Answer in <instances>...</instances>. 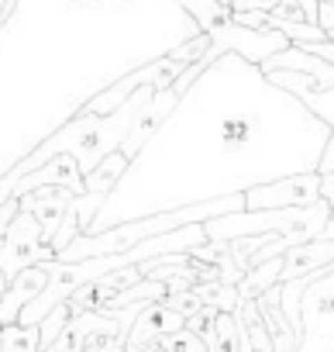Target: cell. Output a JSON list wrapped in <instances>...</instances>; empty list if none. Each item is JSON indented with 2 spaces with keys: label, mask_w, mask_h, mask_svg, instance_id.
<instances>
[{
  "label": "cell",
  "mask_w": 334,
  "mask_h": 352,
  "mask_svg": "<svg viewBox=\"0 0 334 352\" xmlns=\"http://www.w3.org/2000/svg\"><path fill=\"white\" fill-rule=\"evenodd\" d=\"M152 94H155L152 87H141L138 94H131V97H128L114 114H107V118L86 114V111L80 107L66 124H59L52 135H45L28 155H21L4 176H0V204L14 197V187H18L21 176H28L32 169L45 166V162L56 159V155H73V159L80 162V173L86 176L104 155H110V152L121 148V142L128 138V128H131L134 111H138Z\"/></svg>",
  "instance_id": "cell-1"
},
{
  "label": "cell",
  "mask_w": 334,
  "mask_h": 352,
  "mask_svg": "<svg viewBox=\"0 0 334 352\" xmlns=\"http://www.w3.org/2000/svg\"><path fill=\"white\" fill-rule=\"evenodd\" d=\"M238 211H245V194H241V190H238V194L207 197V201H193V204H183V208H173V211H158V214H148V218H141V221H128V225H117V228H107V232L76 235L56 259H62V263H80V259H93V256H117V252L134 249V245L145 242V239L176 232V228H187V225H204V221H211V218L238 214Z\"/></svg>",
  "instance_id": "cell-2"
},
{
  "label": "cell",
  "mask_w": 334,
  "mask_h": 352,
  "mask_svg": "<svg viewBox=\"0 0 334 352\" xmlns=\"http://www.w3.org/2000/svg\"><path fill=\"white\" fill-rule=\"evenodd\" d=\"M176 4L193 18L197 32H204L211 38V56L214 59L238 56L248 66H262L265 59H272V56H279V52L289 49V38L279 35L276 28L255 32V28L238 25L235 14H231V8L221 4V0H176Z\"/></svg>",
  "instance_id": "cell-3"
},
{
  "label": "cell",
  "mask_w": 334,
  "mask_h": 352,
  "mask_svg": "<svg viewBox=\"0 0 334 352\" xmlns=\"http://www.w3.org/2000/svg\"><path fill=\"white\" fill-rule=\"evenodd\" d=\"M331 221V208L324 201L310 208H279V211H238V214H221L204 221L207 242H235L248 235H279L286 245H303L313 242L324 225Z\"/></svg>",
  "instance_id": "cell-4"
},
{
  "label": "cell",
  "mask_w": 334,
  "mask_h": 352,
  "mask_svg": "<svg viewBox=\"0 0 334 352\" xmlns=\"http://www.w3.org/2000/svg\"><path fill=\"white\" fill-rule=\"evenodd\" d=\"M183 69H187L183 59H176L173 52H165V56H158V59H152V63H145V66H138V69L117 76L114 83H107V87L97 90L93 97H86V100H83V111H86V114H100V118H107V114H114L131 94H138L141 87L169 90Z\"/></svg>",
  "instance_id": "cell-5"
},
{
  "label": "cell",
  "mask_w": 334,
  "mask_h": 352,
  "mask_svg": "<svg viewBox=\"0 0 334 352\" xmlns=\"http://www.w3.org/2000/svg\"><path fill=\"white\" fill-rule=\"evenodd\" d=\"M296 352H334V266L303 290Z\"/></svg>",
  "instance_id": "cell-6"
},
{
  "label": "cell",
  "mask_w": 334,
  "mask_h": 352,
  "mask_svg": "<svg viewBox=\"0 0 334 352\" xmlns=\"http://www.w3.org/2000/svg\"><path fill=\"white\" fill-rule=\"evenodd\" d=\"M262 76L272 87L293 94L310 114H317L327 124V142H324V152L317 159V173H334V90L320 87L313 76H303V73H293V69H269Z\"/></svg>",
  "instance_id": "cell-7"
},
{
  "label": "cell",
  "mask_w": 334,
  "mask_h": 352,
  "mask_svg": "<svg viewBox=\"0 0 334 352\" xmlns=\"http://www.w3.org/2000/svg\"><path fill=\"white\" fill-rule=\"evenodd\" d=\"M245 211H279V208H310L320 201V176L317 173H293L269 184L245 187Z\"/></svg>",
  "instance_id": "cell-8"
},
{
  "label": "cell",
  "mask_w": 334,
  "mask_h": 352,
  "mask_svg": "<svg viewBox=\"0 0 334 352\" xmlns=\"http://www.w3.org/2000/svg\"><path fill=\"white\" fill-rule=\"evenodd\" d=\"M52 256L42 249V228L32 214L18 211V218L11 221L4 245H0V270H4L8 280H14L21 270L35 266V263H49Z\"/></svg>",
  "instance_id": "cell-9"
},
{
  "label": "cell",
  "mask_w": 334,
  "mask_h": 352,
  "mask_svg": "<svg viewBox=\"0 0 334 352\" xmlns=\"http://www.w3.org/2000/svg\"><path fill=\"white\" fill-rule=\"evenodd\" d=\"M183 100L173 94V90H155L138 111H134V118H131V128H128V138L121 142V152L128 155V159H134L148 142H152V135L165 124V118H169L176 107H180Z\"/></svg>",
  "instance_id": "cell-10"
},
{
  "label": "cell",
  "mask_w": 334,
  "mask_h": 352,
  "mask_svg": "<svg viewBox=\"0 0 334 352\" xmlns=\"http://www.w3.org/2000/svg\"><path fill=\"white\" fill-rule=\"evenodd\" d=\"M73 197H76V194H69V190H62V187H38V190L18 194L21 211L38 221V228H42V249H45L49 256H52L49 245H52V239H56V232H59V225H62V218H66Z\"/></svg>",
  "instance_id": "cell-11"
},
{
  "label": "cell",
  "mask_w": 334,
  "mask_h": 352,
  "mask_svg": "<svg viewBox=\"0 0 334 352\" xmlns=\"http://www.w3.org/2000/svg\"><path fill=\"white\" fill-rule=\"evenodd\" d=\"M183 328V318L176 311H169L162 300L141 307V314L128 324L124 331V352H152L165 335H173Z\"/></svg>",
  "instance_id": "cell-12"
},
{
  "label": "cell",
  "mask_w": 334,
  "mask_h": 352,
  "mask_svg": "<svg viewBox=\"0 0 334 352\" xmlns=\"http://www.w3.org/2000/svg\"><path fill=\"white\" fill-rule=\"evenodd\" d=\"M38 187H62L69 194H83V173H80V162L73 155H56L49 159L45 166L32 169L28 176H21L18 187H14V197L18 194H28V190H38Z\"/></svg>",
  "instance_id": "cell-13"
},
{
  "label": "cell",
  "mask_w": 334,
  "mask_h": 352,
  "mask_svg": "<svg viewBox=\"0 0 334 352\" xmlns=\"http://www.w3.org/2000/svg\"><path fill=\"white\" fill-rule=\"evenodd\" d=\"M334 266V242L317 235L313 242H303V245H293L283 252V273H279V283H289V280H300V276H310V273H327Z\"/></svg>",
  "instance_id": "cell-14"
},
{
  "label": "cell",
  "mask_w": 334,
  "mask_h": 352,
  "mask_svg": "<svg viewBox=\"0 0 334 352\" xmlns=\"http://www.w3.org/2000/svg\"><path fill=\"white\" fill-rule=\"evenodd\" d=\"M45 283H49V270H45V263H35V266L21 270V273L8 283L4 297H0V324H18L21 307L32 304V300L45 290Z\"/></svg>",
  "instance_id": "cell-15"
},
{
  "label": "cell",
  "mask_w": 334,
  "mask_h": 352,
  "mask_svg": "<svg viewBox=\"0 0 334 352\" xmlns=\"http://www.w3.org/2000/svg\"><path fill=\"white\" fill-rule=\"evenodd\" d=\"M128 166H131V159L117 148V152H110V155H104L86 176H83V194H107L110 197V190L117 187V180L128 173Z\"/></svg>",
  "instance_id": "cell-16"
},
{
  "label": "cell",
  "mask_w": 334,
  "mask_h": 352,
  "mask_svg": "<svg viewBox=\"0 0 334 352\" xmlns=\"http://www.w3.org/2000/svg\"><path fill=\"white\" fill-rule=\"evenodd\" d=\"M279 273H283V256L252 266V270L238 280V287H235V290H238V300H255L259 294H265L269 287L279 283Z\"/></svg>",
  "instance_id": "cell-17"
},
{
  "label": "cell",
  "mask_w": 334,
  "mask_h": 352,
  "mask_svg": "<svg viewBox=\"0 0 334 352\" xmlns=\"http://www.w3.org/2000/svg\"><path fill=\"white\" fill-rule=\"evenodd\" d=\"M110 297H114V290H110L104 280H90V283H83L80 290L69 294L66 307H69V314H93V311H100Z\"/></svg>",
  "instance_id": "cell-18"
},
{
  "label": "cell",
  "mask_w": 334,
  "mask_h": 352,
  "mask_svg": "<svg viewBox=\"0 0 334 352\" xmlns=\"http://www.w3.org/2000/svg\"><path fill=\"white\" fill-rule=\"evenodd\" d=\"M38 324H0V352H38Z\"/></svg>",
  "instance_id": "cell-19"
},
{
  "label": "cell",
  "mask_w": 334,
  "mask_h": 352,
  "mask_svg": "<svg viewBox=\"0 0 334 352\" xmlns=\"http://www.w3.org/2000/svg\"><path fill=\"white\" fill-rule=\"evenodd\" d=\"M193 294L200 297V304L207 307H217L224 314H235L238 311V290L221 283V280H211V283H193Z\"/></svg>",
  "instance_id": "cell-20"
},
{
  "label": "cell",
  "mask_w": 334,
  "mask_h": 352,
  "mask_svg": "<svg viewBox=\"0 0 334 352\" xmlns=\"http://www.w3.org/2000/svg\"><path fill=\"white\" fill-rule=\"evenodd\" d=\"M207 352H241V324L235 314H217L214 321V338L207 342Z\"/></svg>",
  "instance_id": "cell-21"
},
{
  "label": "cell",
  "mask_w": 334,
  "mask_h": 352,
  "mask_svg": "<svg viewBox=\"0 0 334 352\" xmlns=\"http://www.w3.org/2000/svg\"><path fill=\"white\" fill-rule=\"evenodd\" d=\"M69 318H73V314H69V307H66V304H59L56 311H49V314L38 321V338H42V349H49V345L62 335V328H66V321H69ZM42 349H38V352H42Z\"/></svg>",
  "instance_id": "cell-22"
},
{
  "label": "cell",
  "mask_w": 334,
  "mask_h": 352,
  "mask_svg": "<svg viewBox=\"0 0 334 352\" xmlns=\"http://www.w3.org/2000/svg\"><path fill=\"white\" fill-rule=\"evenodd\" d=\"M217 314H221L217 307H207V304H204L197 314H190V318L183 321V328H187L190 335H197V338L207 345V342L214 338V321H217Z\"/></svg>",
  "instance_id": "cell-23"
},
{
  "label": "cell",
  "mask_w": 334,
  "mask_h": 352,
  "mask_svg": "<svg viewBox=\"0 0 334 352\" xmlns=\"http://www.w3.org/2000/svg\"><path fill=\"white\" fill-rule=\"evenodd\" d=\"M162 304L169 307V311H176V314H180L183 321H187L190 314H197V311L204 307V304H200V297L193 294V287H190V290H180V294H169V297H165Z\"/></svg>",
  "instance_id": "cell-24"
},
{
  "label": "cell",
  "mask_w": 334,
  "mask_h": 352,
  "mask_svg": "<svg viewBox=\"0 0 334 352\" xmlns=\"http://www.w3.org/2000/svg\"><path fill=\"white\" fill-rule=\"evenodd\" d=\"M283 0H231V11H262V14H269Z\"/></svg>",
  "instance_id": "cell-25"
},
{
  "label": "cell",
  "mask_w": 334,
  "mask_h": 352,
  "mask_svg": "<svg viewBox=\"0 0 334 352\" xmlns=\"http://www.w3.org/2000/svg\"><path fill=\"white\" fill-rule=\"evenodd\" d=\"M18 211H21L18 197H11V201H4V204H0V239L8 235V228H11V221L18 218Z\"/></svg>",
  "instance_id": "cell-26"
},
{
  "label": "cell",
  "mask_w": 334,
  "mask_h": 352,
  "mask_svg": "<svg viewBox=\"0 0 334 352\" xmlns=\"http://www.w3.org/2000/svg\"><path fill=\"white\" fill-rule=\"evenodd\" d=\"M317 25L324 35H334V4H317Z\"/></svg>",
  "instance_id": "cell-27"
},
{
  "label": "cell",
  "mask_w": 334,
  "mask_h": 352,
  "mask_svg": "<svg viewBox=\"0 0 334 352\" xmlns=\"http://www.w3.org/2000/svg\"><path fill=\"white\" fill-rule=\"evenodd\" d=\"M320 176V201L334 211V173H317Z\"/></svg>",
  "instance_id": "cell-28"
},
{
  "label": "cell",
  "mask_w": 334,
  "mask_h": 352,
  "mask_svg": "<svg viewBox=\"0 0 334 352\" xmlns=\"http://www.w3.org/2000/svg\"><path fill=\"white\" fill-rule=\"evenodd\" d=\"M320 235H324V239H331V242H334V218H331V221H327V225H324V232H320Z\"/></svg>",
  "instance_id": "cell-29"
},
{
  "label": "cell",
  "mask_w": 334,
  "mask_h": 352,
  "mask_svg": "<svg viewBox=\"0 0 334 352\" xmlns=\"http://www.w3.org/2000/svg\"><path fill=\"white\" fill-rule=\"evenodd\" d=\"M4 11H8V0H0V28L8 25V18H4Z\"/></svg>",
  "instance_id": "cell-30"
},
{
  "label": "cell",
  "mask_w": 334,
  "mask_h": 352,
  "mask_svg": "<svg viewBox=\"0 0 334 352\" xmlns=\"http://www.w3.org/2000/svg\"><path fill=\"white\" fill-rule=\"evenodd\" d=\"M8 283H11V280L4 276V270H0V297H4V290H8Z\"/></svg>",
  "instance_id": "cell-31"
},
{
  "label": "cell",
  "mask_w": 334,
  "mask_h": 352,
  "mask_svg": "<svg viewBox=\"0 0 334 352\" xmlns=\"http://www.w3.org/2000/svg\"><path fill=\"white\" fill-rule=\"evenodd\" d=\"M14 8H18V0H8V11H4V18L11 21V14H14Z\"/></svg>",
  "instance_id": "cell-32"
},
{
  "label": "cell",
  "mask_w": 334,
  "mask_h": 352,
  "mask_svg": "<svg viewBox=\"0 0 334 352\" xmlns=\"http://www.w3.org/2000/svg\"><path fill=\"white\" fill-rule=\"evenodd\" d=\"M42 352H66V349H59V345H49V349H42Z\"/></svg>",
  "instance_id": "cell-33"
},
{
  "label": "cell",
  "mask_w": 334,
  "mask_h": 352,
  "mask_svg": "<svg viewBox=\"0 0 334 352\" xmlns=\"http://www.w3.org/2000/svg\"><path fill=\"white\" fill-rule=\"evenodd\" d=\"M317 4H334V0H317Z\"/></svg>",
  "instance_id": "cell-34"
},
{
  "label": "cell",
  "mask_w": 334,
  "mask_h": 352,
  "mask_svg": "<svg viewBox=\"0 0 334 352\" xmlns=\"http://www.w3.org/2000/svg\"><path fill=\"white\" fill-rule=\"evenodd\" d=\"M0 245H4V239H0Z\"/></svg>",
  "instance_id": "cell-35"
}]
</instances>
